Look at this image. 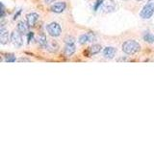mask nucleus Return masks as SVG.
I'll list each match as a JSON object with an SVG mask.
<instances>
[{
  "instance_id": "24",
  "label": "nucleus",
  "mask_w": 154,
  "mask_h": 144,
  "mask_svg": "<svg viewBox=\"0 0 154 144\" xmlns=\"http://www.w3.org/2000/svg\"><path fill=\"white\" fill-rule=\"evenodd\" d=\"M20 13H21V10H19V11H18L16 14H14V20H16V19L17 18V16H19V14H20Z\"/></svg>"
},
{
  "instance_id": "15",
  "label": "nucleus",
  "mask_w": 154,
  "mask_h": 144,
  "mask_svg": "<svg viewBox=\"0 0 154 144\" xmlns=\"http://www.w3.org/2000/svg\"><path fill=\"white\" fill-rule=\"evenodd\" d=\"M104 9L106 10V12H113L115 10V4L109 0V1L104 3Z\"/></svg>"
},
{
  "instance_id": "10",
  "label": "nucleus",
  "mask_w": 154,
  "mask_h": 144,
  "mask_svg": "<svg viewBox=\"0 0 154 144\" xmlns=\"http://www.w3.org/2000/svg\"><path fill=\"white\" fill-rule=\"evenodd\" d=\"M76 48L74 44H66L64 48V54L66 57H70L75 53Z\"/></svg>"
},
{
  "instance_id": "16",
  "label": "nucleus",
  "mask_w": 154,
  "mask_h": 144,
  "mask_svg": "<svg viewBox=\"0 0 154 144\" xmlns=\"http://www.w3.org/2000/svg\"><path fill=\"white\" fill-rule=\"evenodd\" d=\"M88 41H89V38H88V35H87V34H83V35H81L78 38V42L80 44H85V43Z\"/></svg>"
},
{
  "instance_id": "2",
  "label": "nucleus",
  "mask_w": 154,
  "mask_h": 144,
  "mask_svg": "<svg viewBox=\"0 0 154 144\" xmlns=\"http://www.w3.org/2000/svg\"><path fill=\"white\" fill-rule=\"evenodd\" d=\"M153 14H154V3L149 2L143 8L141 13H140V16L143 19H148L153 16Z\"/></svg>"
},
{
  "instance_id": "19",
  "label": "nucleus",
  "mask_w": 154,
  "mask_h": 144,
  "mask_svg": "<svg viewBox=\"0 0 154 144\" xmlns=\"http://www.w3.org/2000/svg\"><path fill=\"white\" fill-rule=\"evenodd\" d=\"M87 35H88V38H89V41L90 42H93V41L95 40V35H94V33L90 32V33L87 34Z\"/></svg>"
},
{
  "instance_id": "4",
  "label": "nucleus",
  "mask_w": 154,
  "mask_h": 144,
  "mask_svg": "<svg viewBox=\"0 0 154 144\" xmlns=\"http://www.w3.org/2000/svg\"><path fill=\"white\" fill-rule=\"evenodd\" d=\"M22 34L18 31L14 30L12 34H11V41L13 44L16 46V47H21L23 44V40H22V37H21Z\"/></svg>"
},
{
  "instance_id": "17",
  "label": "nucleus",
  "mask_w": 154,
  "mask_h": 144,
  "mask_svg": "<svg viewBox=\"0 0 154 144\" xmlns=\"http://www.w3.org/2000/svg\"><path fill=\"white\" fill-rule=\"evenodd\" d=\"M5 61L8 62H14L17 61V59L14 54H8V55H6V59H5Z\"/></svg>"
},
{
  "instance_id": "14",
  "label": "nucleus",
  "mask_w": 154,
  "mask_h": 144,
  "mask_svg": "<svg viewBox=\"0 0 154 144\" xmlns=\"http://www.w3.org/2000/svg\"><path fill=\"white\" fill-rule=\"evenodd\" d=\"M143 40L146 41V42H148V43H153L154 42V35L151 33H146L143 36Z\"/></svg>"
},
{
  "instance_id": "21",
  "label": "nucleus",
  "mask_w": 154,
  "mask_h": 144,
  "mask_svg": "<svg viewBox=\"0 0 154 144\" xmlns=\"http://www.w3.org/2000/svg\"><path fill=\"white\" fill-rule=\"evenodd\" d=\"M33 38H34V33L33 32H29L27 34V40H28V42H30L33 40Z\"/></svg>"
},
{
  "instance_id": "18",
  "label": "nucleus",
  "mask_w": 154,
  "mask_h": 144,
  "mask_svg": "<svg viewBox=\"0 0 154 144\" xmlns=\"http://www.w3.org/2000/svg\"><path fill=\"white\" fill-rule=\"evenodd\" d=\"M65 42H66V44H74L75 38L73 37H66L65 38Z\"/></svg>"
},
{
  "instance_id": "9",
  "label": "nucleus",
  "mask_w": 154,
  "mask_h": 144,
  "mask_svg": "<svg viewBox=\"0 0 154 144\" xmlns=\"http://www.w3.org/2000/svg\"><path fill=\"white\" fill-rule=\"evenodd\" d=\"M29 27L30 26L25 21H19L17 23V31L20 32L22 35H26L29 33Z\"/></svg>"
},
{
  "instance_id": "11",
  "label": "nucleus",
  "mask_w": 154,
  "mask_h": 144,
  "mask_svg": "<svg viewBox=\"0 0 154 144\" xmlns=\"http://www.w3.org/2000/svg\"><path fill=\"white\" fill-rule=\"evenodd\" d=\"M59 48V44L57 43L55 40H48L47 44H46V49L47 51H49L50 53H54L58 50Z\"/></svg>"
},
{
  "instance_id": "12",
  "label": "nucleus",
  "mask_w": 154,
  "mask_h": 144,
  "mask_svg": "<svg viewBox=\"0 0 154 144\" xmlns=\"http://www.w3.org/2000/svg\"><path fill=\"white\" fill-rule=\"evenodd\" d=\"M102 50V47H101L100 44H94L91 45L89 49H88V52H89V57L90 56H93V55H96L98 54V53Z\"/></svg>"
},
{
  "instance_id": "13",
  "label": "nucleus",
  "mask_w": 154,
  "mask_h": 144,
  "mask_svg": "<svg viewBox=\"0 0 154 144\" xmlns=\"http://www.w3.org/2000/svg\"><path fill=\"white\" fill-rule=\"evenodd\" d=\"M47 42H48V40H47L45 35H43V34H41V35L38 36V45L42 46V47H46Z\"/></svg>"
},
{
  "instance_id": "25",
  "label": "nucleus",
  "mask_w": 154,
  "mask_h": 144,
  "mask_svg": "<svg viewBox=\"0 0 154 144\" xmlns=\"http://www.w3.org/2000/svg\"><path fill=\"white\" fill-rule=\"evenodd\" d=\"M45 3H51V2H54V0H45Z\"/></svg>"
},
{
  "instance_id": "6",
  "label": "nucleus",
  "mask_w": 154,
  "mask_h": 144,
  "mask_svg": "<svg viewBox=\"0 0 154 144\" xmlns=\"http://www.w3.org/2000/svg\"><path fill=\"white\" fill-rule=\"evenodd\" d=\"M66 7V4L65 2H57V3L52 5L50 10H51V12H53V13L60 14V13H63L65 11Z\"/></svg>"
},
{
  "instance_id": "26",
  "label": "nucleus",
  "mask_w": 154,
  "mask_h": 144,
  "mask_svg": "<svg viewBox=\"0 0 154 144\" xmlns=\"http://www.w3.org/2000/svg\"><path fill=\"white\" fill-rule=\"evenodd\" d=\"M137 1H142V0H137Z\"/></svg>"
},
{
  "instance_id": "23",
  "label": "nucleus",
  "mask_w": 154,
  "mask_h": 144,
  "mask_svg": "<svg viewBox=\"0 0 154 144\" xmlns=\"http://www.w3.org/2000/svg\"><path fill=\"white\" fill-rule=\"evenodd\" d=\"M17 61H18V62H31V60L25 59V58H20V59H18Z\"/></svg>"
},
{
  "instance_id": "1",
  "label": "nucleus",
  "mask_w": 154,
  "mask_h": 144,
  "mask_svg": "<svg viewBox=\"0 0 154 144\" xmlns=\"http://www.w3.org/2000/svg\"><path fill=\"white\" fill-rule=\"evenodd\" d=\"M140 50H141V45L136 40H129L123 42L122 44V51L127 55H134L138 53Z\"/></svg>"
},
{
  "instance_id": "7",
  "label": "nucleus",
  "mask_w": 154,
  "mask_h": 144,
  "mask_svg": "<svg viewBox=\"0 0 154 144\" xmlns=\"http://www.w3.org/2000/svg\"><path fill=\"white\" fill-rule=\"evenodd\" d=\"M116 54H117V49H116L115 47H112V46L106 47L103 50V55L106 59H109V60L113 59V58L116 56Z\"/></svg>"
},
{
  "instance_id": "8",
  "label": "nucleus",
  "mask_w": 154,
  "mask_h": 144,
  "mask_svg": "<svg viewBox=\"0 0 154 144\" xmlns=\"http://www.w3.org/2000/svg\"><path fill=\"white\" fill-rule=\"evenodd\" d=\"M26 19H27V23L30 27H34L36 25V23L38 19V14L36 13H30L26 16Z\"/></svg>"
},
{
  "instance_id": "5",
  "label": "nucleus",
  "mask_w": 154,
  "mask_h": 144,
  "mask_svg": "<svg viewBox=\"0 0 154 144\" xmlns=\"http://www.w3.org/2000/svg\"><path fill=\"white\" fill-rule=\"evenodd\" d=\"M9 42V33L8 30L4 28V25L2 24L1 28H0V43L3 45L7 44Z\"/></svg>"
},
{
  "instance_id": "22",
  "label": "nucleus",
  "mask_w": 154,
  "mask_h": 144,
  "mask_svg": "<svg viewBox=\"0 0 154 144\" xmlns=\"http://www.w3.org/2000/svg\"><path fill=\"white\" fill-rule=\"evenodd\" d=\"M5 16V7H4V5L1 3V18H3Z\"/></svg>"
},
{
  "instance_id": "3",
  "label": "nucleus",
  "mask_w": 154,
  "mask_h": 144,
  "mask_svg": "<svg viewBox=\"0 0 154 144\" xmlns=\"http://www.w3.org/2000/svg\"><path fill=\"white\" fill-rule=\"evenodd\" d=\"M47 33L49 34L51 37H59L62 33V28L57 22H52L50 24H48L46 26Z\"/></svg>"
},
{
  "instance_id": "20",
  "label": "nucleus",
  "mask_w": 154,
  "mask_h": 144,
  "mask_svg": "<svg viewBox=\"0 0 154 144\" xmlns=\"http://www.w3.org/2000/svg\"><path fill=\"white\" fill-rule=\"evenodd\" d=\"M103 2H104V0H97V1H96V4L94 5V11H97L98 8L103 4Z\"/></svg>"
}]
</instances>
